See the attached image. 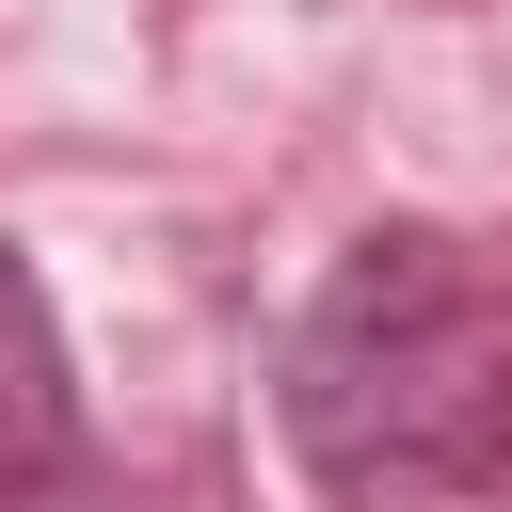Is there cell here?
<instances>
[{"mask_svg": "<svg viewBox=\"0 0 512 512\" xmlns=\"http://www.w3.org/2000/svg\"><path fill=\"white\" fill-rule=\"evenodd\" d=\"M272 432L336 512H448L512 480V256L368 224L272 336Z\"/></svg>", "mask_w": 512, "mask_h": 512, "instance_id": "obj_1", "label": "cell"}, {"mask_svg": "<svg viewBox=\"0 0 512 512\" xmlns=\"http://www.w3.org/2000/svg\"><path fill=\"white\" fill-rule=\"evenodd\" d=\"M64 464H80V352H64L48 272L0 240V496H48Z\"/></svg>", "mask_w": 512, "mask_h": 512, "instance_id": "obj_2", "label": "cell"}]
</instances>
